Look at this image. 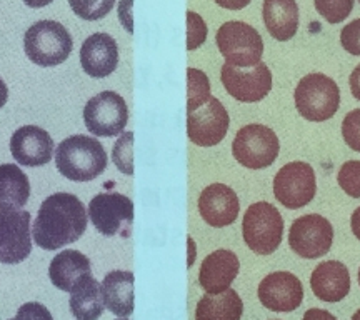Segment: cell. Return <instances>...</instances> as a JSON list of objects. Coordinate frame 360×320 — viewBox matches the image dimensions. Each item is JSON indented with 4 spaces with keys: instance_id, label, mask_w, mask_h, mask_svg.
<instances>
[{
    "instance_id": "6da1fadb",
    "label": "cell",
    "mask_w": 360,
    "mask_h": 320,
    "mask_svg": "<svg viewBox=\"0 0 360 320\" xmlns=\"http://www.w3.org/2000/svg\"><path fill=\"white\" fill-rule=\"evenodd\" d=\"M89 214L74 193L57 192L40 205L32 227L34 242L44 250H58L77 242L87 229Z\"/></svg>"
},
{
    "instance_id": "7a4b0ae2",
    "label": "cell",
    "mask_w": 360,
    "mask_h": 320,
    "mask_svg": "<svg viewBox=\"0 0 360 320\" xmlns=\"http://www.w3.org/2000/svg\"><path fill=\"white\" fill-rule=\"evenodd\" d=\"M105 148L89 135H72L56 148L58 172L74 182H90L107 169Z\"/></svg>"
},
{
    "instance_id": "3957f363",
    "label": "cell",
    "mask_w": 360,
    "mask_h": 320,
    "mask_svg": "<svg viewBox=\"0 0 360 320\" xmlns=\"http://www.w3.org/2000/svg\"><path fill=\"white\" fill-rule=\"evenodd\" d=\"M74 42L69 30L56 20H39L25 32L24 51L39 67H56L69 58Z\"/></svg>"
},
{
    "instance_id": "277c9868",
    "label": "cell",
    "mask_w": 360,
    "mask_h": 320,
    "mask_svg": "<svg viewBox=\"0 0 360 320\" xmlns=\"http://www.w3.org/2000/svg\"><path fill=\"white\" fill-rule=\"evenodd\" d=\"M294 101L297 112L309 122H326L337 114L340 90L334 79L323 74H309L299 80Z\"/></svg>"
},
{
    "instance_id": "5b68a950",
    "label": "cell",
    "mask_w": 360,
    "mask_h": 320,
    "mask_svg": "<svg viewBox=\"0 0 360 320\" xmlns=\"http://www.w3.org/2000/svg\"><path fill=\"white\" fill-rule=\"evenodd\" d=\"M242 233L247 247L259 255H270L278 249L283 237V219L277 207L255 202L244 214Z\"/></svg>"
},
{
    "instance_id": "8992f818",
    "label": "cell",
    "mask_w": 360,
    "mask_h": 320,
    "mask_svg": "<svg viewBox=\"0 0 360 320\" xmlns=\"http://www.w3.org/2000/svg\"><path fill=\"white\" fill-rule=\"evenodd\" d=\"M215 40L225 64L245 69L262 62L264 40L257 30L245 22H225L217 30Z\"/></svg>"
},
{
    "instance_id": "52a82bcc",
    "label": "cell",
    "mask_w": 360,
    "mask_h": 320,
    "mask_svg": "<svg viewBox=\"0 0 360 320\" xmlns=\"http://www.w3.org/2000/svg\"><path fill=\"white\" fill-rule=\"evenodd\" d=\"M281 142L272 129L262 124H250L238 130L232 142V154L242 167L260 170L276 162Z\"/></svg>"
},
{
    "instance_id": "ba28073f",
    "label": "cell",
    "mask_w": 360,
    "mask_h": 320,
    "mask_svg": "<svg viewBox=\"0 0 360 320\" xmlns=\"http://www.w3.org/2000/svg\"><path fill=\"white\" fill-rule=\"evenodd\" d=\"M89 217L102 236H132L134 202L119 192H103L94 197L89 204Z\"/></svg>"
},
{
    "instance_id": "9c48e42d",
    "label": "cell",
    "mask_w": 360,
    "mask_h": 320,
    "mask_svg": "<svg viewBox=\"0 0 360 320\" xmlns=\"http://www.w3.org/2000/svg\"><path fill=\"white\" fill-rule=\"evenodd\" d=\"M30 214L0 205V264H20L32 252Z\"/></svg>"
},
{
    "instance_id": "30bf717a",
    "label": "cell",
    "mask_w": 360,
    "mask_h": 320,
    "mask_svg": "<svg viewBox=\"0 0 360 320\" xmlns=\"http://www.w3.org/2000/svg\"><path fill=\"white\" fill-rule=\"evenodd\" d=\"M85 127L97 137H115L124 132L129 109L124 97L112 90L97 94L84 107Z\"/></svg>"
},
{
    "instance_id": "8fae6325",
    "label": "cell",
    "mask_w": 360,
    "mask_h": 320,
    "mask_svg": "<svg viewBox=\"0 0 360 320\" xmlns=\"http://www.w3.org/2000/svg\"><path fill=\"white\" fill-rule=\"evenodd\" d=\"M317 192L315 172L307 162H289L274 179V196L287 209H302L314 200Z\"/></svg>"
},
{
    "instance_id": "7c38bea8",
    "label": "cell",
    "mask_w": 360,
    "mask_h": 320,
    "mask_svg": "<svg viewBox=\"0 0 360 320\" xmlns=\"http://www.w3.org/2000/svg\"><path fill=\"white\" fill-rule=\"evenodd\" d=\"M334 242V227L319 214L302 215L292 224L290 249L302 259H319L328 254Z\"/></svg>"
},
{
    "instance_id": "4fadbf2b",
    "label": "cell",
    "mask_w": 360,
    "mask_h": 320,
    "mask_svg": "<svg viewBox=\"0 0 360 320\" xmlns=\"http://www.w3.org/2000/svg\"><path fill=\"white\" fill-rule=\"evenodd\" d=\"M220 79L225 90L238 102H259L272 90V72L264 62L245 69L224 64Z\"/></svg>"
},
{
    "instance_id": "5bb4252c",
    "label": "cell",
    "mask_w": 360,
    "mask_h": 320,
    "mask_svg": "<svg viewBox=\"0 0 360 320\" xmlns=\"http://www.w3.org/2000/svg\"><path fill=\"white\" fill-rule=\"evenodd\" d=\"M231 117L219 98L210 97L204 105L187 114V135L199 147H214L225 139Z\"/></svg>"
},
{
    "instance_id": "9a60e30c",
    "label": "cell",
    "mask_w": 360,
    "mask_h": 320,
    "mask_svg": "<svg viewBox=\"0 0 360 320\" xmlns=\"http://www.w3.org/2000/svg\"><path fill=\"white\" fill-rule=\"evenodd\" d=\"M259 300L272 312H294L304 300L302 282L290 272H272L260 282Z\"/></svg>"
},
{
    "instance_id": "2e32d148",
    "label": "cell",
    "mask_w": 360,
    "mask_h": 320,
    "mask_svg": "<svg viewBox=\"0 0 360 320\" xmlns=\"http://www.w3.org/2000/svg\"><path fill=\"white\" fill-rule=\"evenodd\" d=\"M56 143L47 130L37 125L17 129L11 139L12 157L24 167H40L52 160Z\"/></svg>"
},
{
    "instance_id": "e0dca14e",
    "label": "cell",
    "mask_w": 360,
    "mask_h": 320,
    "mask_svg": "<svg viewBox=\"0 0 360 320\" xmlns=\"http://www.w3.org/2000/svg\"><path fill=\"white\" fill-rule=\"evenodd\" d=\"M199 212L210 227H227L233 224L240 212L237 193L225 184L205 187L199 197Z\"/></svg>"
},
{
    "instance_id": "ac0fdd59",
    "label": "cell",
    "mask_w": 360,
    "mask_h": 320,
    "mask_svg": "<svg viewBox=\"0 0 360 320\" xmlns=\"http://www.w3.org/2000/svg\"><path fill=\"white\" fill-rule=\"evenodd\" d=\"M80 64L85 74L94 79H103L114 74L119 64V47L115 39L103 32L90 35L80 49Z\"/></svg>"
},
{
    "instance_id": "d6986e66",
    "label": "cell",
    "mask_w": 360,
    "mask_h": 320,
    "mask_svg": "<svg viewBox=\"0 0 360 320\" xmlns=\"http://www.w3.org/2000/svg\"><path fill=\"white\" fill-rule=\"evenodd\" d=\"M240 270L238 257L232 250H215L200 265L199 283L207 294H222L231 288Z\"/></svg>"
},
{
    "instance_id": "ffe728a7",
    "label": "cell",
    "mask_w": 360,
    "mask_h": 320,
    "mask_svg": "<svg viewBox=\"0 0 360 320\" xmlns=\"http://www.w3.org/2000/svg\"><path fill=\"white\" fill-rule=\"evenodd\" d=\"M310 287L319 300L335 304L344 300L350 292L349 269L339 260L319 264L310 276Z\"/></svg>"
},
{
    "instance_id": "44dd1931",
    "label": "cell",
    "mask_w": 360,
    "mask_h": 320,
    "mask_svg": "<svg viewBox=\"0 0 360 320\" xmlns=\"http://www.w3.org/2000/svg\"><path fill=\"white\" fill-rule=\"evenodd\" d=\"M262 17L265 29L278 42L295 37L299 30V6L295 0H264Z\"/></svg>"
},
{
    "instance_id": "7402d4cb",
    "label": "cell",
    "mask_w": 360,
    "mask_h": 320,
    "mask_svg": "<svg viewBox=\"0 0 360 320\" xmlns=\"http://www.w3.org/2000/svg\"><path fill=\"white\" fill-rule=\"evenodd\" d=\"M92 274L90 260L79 250H64L52 259L49 277L58 290L72 292L85 276Z\"/></svg>"
},
{
    "instance_id": "603a6c76",
    "label": "cell",
    "mask_w": 360,
    "mask_h": 320,
    "mask_svg": "<svg viewBox=\"0 0 360 320\" xmlns=\"http://www.w3.org/2000/svg\"><path fill=\"white\" fill-rule=\"evenodd\" d=\"M102 297L105 309L117 317H129L134 312V274L129 270H112L103 277Z\"/></svg>"
},
{
    "instance_id": "cb8c5ba5",
    "label": "cell",
    "mask_w": 360,
    "mask_h": 320,
    "mask_svg": "<svg viewBox=\"0 0 360 320\" xmlns=\"http://www.w3.org/2000/svg\"><path fill=\"white\" fill-rule=\"evenodd\" d=\"M103 309L102 286L89 274L70 292V312L77 320H97Z\"/></svg>"
},
{
    "instance_id": "d4e9b609",
    "label": "cell",
    "mask_w": 360,
    "mask_h": 320,
    "mask_svg": "<svg viewBox=\"0 0 360 320\" xmlns=\"http://www.w3.org/2000/svg\"><path fill=\"white\" fill-rule=\"evenodd\" d=\"M244 302L233 288L222 294H205L195 309V320H240Z\"/></svg>"
},
{
    "instance_id": "484cf974",
    "label": "cell",
    "mask_w": 360,
    "mask_h": 320,
    "mask_svg": "<svg viewBox=\"0 0 360 320\" xmlns=\"http://www.w3.org/2000/svg\"><path fill=\"white\" fill-rule=\"evenodd\" d=\"M30 197L29 177L15 164L0 165V205L22 209Z\"/></svg>"
},
{
    "instance_id": "4316f807",
    "label": "cell",
    "mask_w": 360,
    "mask_h": 320,
    "mask_svg": "<svg viewBox=\"0 0 360 320\" xmlns=\"http://www.w3.org/2000/svg\"><path fill=\"white\" fill-rule=\"evenodd\" d=\"M212 97L210 82L205 72L188 67L187 69V114L197 110Z\"/></svg>"
},
{
    "instance_id": "83f0119b",
    "label": "cell",
    "mask_w": 360,
    "mask_h": 320,
    "mask_svg": "<svg viewBox=\"0 0 360 320\" xmlns=\"http://www.w3.org/2000/svg\"><path fill=\"white\" fill-rule=\"evenodd\" d=\"M112 160L125 175H134V132H122L112 148Z\"/></svg>"
},
{
    "instance_id": "f1b7e54d",
    "label": "cell",
    "mask_w": 360,
    "mask_h": 320,
    "mask_svg": "<svg viewBox=\"0 0 360 320\" xmlns=\"http://www.w3.org/2000/svg\"><path fill=\"white\" fill-rule=\"evenodd\" d=\"M72 11L84 20H101L115 6V0H69Z\"/></svg>"
},
{
    "instance_id": "f546056e",
    "label": "cell",
    "mask_w": 360,
    "mask_h": 320,
    "mask_svg": "<svg viewBox=\"0 0 360 320\" xmlns=\"http://www.w3.org/2000/svg\"><path fill=\"white\" fill-rule=\"evenodd\" d=\"M315 8L328 24H340L350 15L354 0H314Z\"/></svg>"
},
{
    "instance_id": "4dcf8cb0",
    "label": "cell",
    "mask_w": 360,
    "mask_h": 320,
    "mask_svg": "<svg viewBox=\"0 0 360 320\" xmlns=\"http://www.w3.org/2000/svg\"><path fill=\"white\" fill-rule=\"evenodd\" d=\"M337 182L352 199H360V160H349L340 167Z\"/></svg>"
},
{
    "instance_id": "1f68e13d",
    "label": "cell",
    "mask_w": 360,
    "mask_h": 320,
    "mask_svg": "<svg viewBox=\"0 0 360 320\" xmlns=\"http://www.w3.org/2000/svg\"><path fill=\"white\" fill-rule=\"evenodd\" d=\"M207 24L199 13L188 11L187 12V51H195L199 49L207 39Z\"/></svg>"
},
{
    "instance_id": "d6a6232c",
    "label": "cell",
    "mask_w": 360,
    "mask_h": 320,
    "mask_svg": "<svg viewBox=\"0 0 360 320\" xmlns=\"http://www.w3.org/2000/svg\"><path fill=\"white\" fill-rule=\"evenodd\" d=\"M342 137L355 152H360V109H355L345 115L342 122Z\"/></svg>"
},
{
    "instance_id": "836d02e7",
    "label": "cell",
    "mask_w": 360,
    "mask_h": 320,
    "mask_svg": "<svg viewBox=\"0 0 360 320\" xmlns=\"http://www.w3.org/2000/svg\"><path fill=\"white\" fill-rule=\"evenodd\" d=\"M340 44L349 53L360 57V19L352 20L342 29Z\"/></svg>"
},
{
    "instance_id": "e575fe53",
    "label": "cell",
    "mask_w": 360,
    "mask_h": 320,
    "mask_svg": "<svg viewBox=\"0 0 360 320\" xmlns=\"http://www.w3.org/2000/svg\"><path fill=\"white\" fill-rule=\"evenodd\" d=\"M11 320H53L52 314L39 302H27L17 310V315Z\"/></svg>"
},
{
    "instance_id": "d590c367",
    "label": "cell",
    "mask_w": 360,
    "mask_h": 320,
    "mask_svg": "<svg viewBox=\"0 0 360 320\" xmlns=\"http://www.w3.org/2000/svg\"><path fill=\"white\" fill-rule=\"evenodd\" d=\"M132 6L134 0H120L119 7V20L120 24L124 25V29L127 30L129 34H134V17H132Z\"/></svg>"
},
{
    "instance_id": "8d00e7d4",
    "label": "cell",
    "mask_w": 360,
    "mask_h": 320,
    "mask_svg": "<svg viewBox=\"0 0 360 320\" xmlns=\"http://www.w3.org/2000/svg\"><path fill=\"white\" fill-rule=\"evenodd\" d=\"M302 320H337L335 315L323 309H309L307 312L304 314Z\"/></svg>"
},
{
    "instance_id": "74e56055",
    "label": "cell",
    "mask_w": 360,
    "mask_h": 320,
    "mask_svg": "<svg viewBox=\"0 0 360 320\" xmlns=\"http://www.w3.org/2000/svg\"><path fill=\"white\" fill-rule=\"evenodd\" d=\"M252 0H215V4L222 8H227V11H242L245 8Z\"/></svg>"
},
{
    "instance_id": "f35d334b",
    "label": "cell",
    "mask_w": 360,
    "mask_h": 320,
    "mask_svg": "<svg viewBox=\"0 0 360 320\" xmlns=\"http://www.w3.org/2000/svg\"><path fill=\"white\" fill-rule=\"evenodd\" d=\"M350 92H352V96L360 101V65H357L354 69L352 74H350Z\"/></svg>"
},
{
    "instance_id": "ab89813d",
    "label": "cell",
    "mask_w": 360,
    "mask_h": 320,
    "mask_svg": "<svg viewBox=\"0 0 360 320\" xmlns=\"http://www.w3.org/2000/svg\"><path fill=\"white\" fill-rule=\"evenodd\" d=\"M350 227H352L354 236L360 241V207L359 209H355L352 217H350Z\"/></svg>"
},
{
    "instance_id": "60d3db41",
    "label": "cell",
    "mask_w": 360,
    "mask_h": 320,
    "mask_svg": "<svg viewBox=\"0 0 360 320\" xmlns=\"http://www.w3.org/2000/svg\"><path fill=\"white\" fill-rule=\"evenodd\" d=\"M53 0H24V4L27 7L30 8H42L45 6H49V4H52Z\"/></svg>"
},
{
    "instance_id": "b9f144b4",
    "label": "cell",
    "mask_w": 360,
    "mask_h": 320,
    "mask_svg": "<svg viewBox=\"0 0 360 320\" xmlns=\"http://www.w3.org/2000/svg\"><path fill=\"white\" fill-rule=\"evenodd\" d=\"M8 101V89L6 82H4L2 79H0V109H2L4 105H6Z\"/></svg>"
},
{
    "instance_id": "7bdbcfd3",
    "label": "cell",
    "mask_w": 360,
    "mask_h": 320,
    "mask_svg": "<svg viewBox=\"0 0 360 320\" xmlns=\"http://www.w3.org/2000/svg\"><path fill=\"white\" fill-rule=\"evenodd\" d=\"M188 247H191V259H188V267L193 264V257H195V249H193V241L188 237Z\"/></svg>"
},
{
    "instance_id": "ee69618b",
    "label": "cell",
    "mask_w": 360,
    "mask_h": 320,
    "mask_svg": "<svg viewBox=\"0 0 360 320\" xmlns=\"http://www.w3.org/2000/svg\"><path fill=\"white\" fill-rule=\"evenodd\" d=\"M352 320H360V309L352 315Z\"/></svg>"
},
{
    "instance_id": "f6af8a7d",
    "label": "cell",
    "mask_w": 360,
    "mask_h": 320,
    "mask_svg": "<svg viewBox=\"0 0 360 320\" xmlns=\"http://www.w3.org/2000/svg\"><path fill=\"white\" fill-rule=\"evenodd\" d=\"M117 320H129L127 317H120V319H117Z\"/></svg>"
},
{
    "instance_id": "bcb514c9",
    "label": "cell",
    "mask_w": 360,
    "mask_h": 320,
    "mask_svg": "<svg viewBox=\"0 0 360 320\" xmlns=\"http://www.w3.org/2000/svg\"><path fill=\"white\" fill-rule=\"evenodd\" d=\"M359 286H360V269H359Z\"/></svg>"
},
{
    "instance_id": "7dc6e473",
    "label": "cell",
    "mask_w": 360,
    "mask_h": 320,
    "mask_svg": "<svg viewBox=\"0 0 360 320\" xmlns=\"http://www.w3.org/2000/svg\"><path fill=\"white\" fill-rule=\"evenodd\" d=\"M359 2H360V0H359Z\"/></svg>"
}]
</instances>
